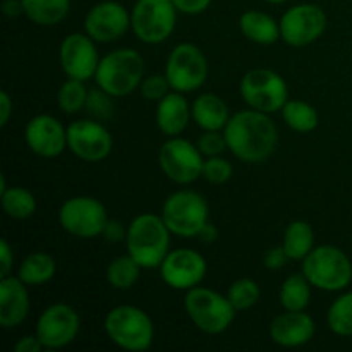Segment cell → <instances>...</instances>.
<instances>
[{
  "instance_id": "40",
  "label": "cell",
  "mask_w": 352,
  "mask_h": 352,
  "mask_svg": "<svg viewBox=\"0 0 352 352\" xmlns=\"http://www.w3.org/2000/svg\"><path fill=\"white\" fill-rule=\"evenodd\" d=\"M291 260V258L287 256V253H285V250L282 246L278 248H272V250H268L267 253H265L263 256V265L268 268V270L275 272V270H280V268L285 267V263Z\"/></svg>"
},
{
  "instance_id": "10",
  "label": "cell",
  "mask_w": 352,
  "mask_h": 352,
  "mask_svg": "<svg viewBox=\"0 0 352 352\" xmlns=\"http://www.w3.org/2000/svg\"><path fill=\"white\" fill-rule=\"evenodd\" d=\"M109 222L105 205L93 196H74L62 203L58 210V223L71 236L79 239H93L102 236Z\"/></svg>"
},
{
  "instance_id": "24",
  "label": "cell",
  "mask_w": 352,
  "mask_h": 352,
  "mask_svg": "<svg viewBox=\"0 0 352 352\" xmlns=\"http://www.w3.org/2000/svg\"><path fill=\"white\" fill-rule=\"evenodd\" d=\"M241 33L258 45H272L280 40V23L261 10H248L239 19Z\"/></svg>"
},
{
  "instance_id": "27",
  "label": "cell",
  "mask_w": 352,
  "mask_h": 352,
  "mask_svg": "<svg viewBox=\"0 0 352 352\" xmlns=\"http://www.w3.org/2000/svg\"><path fill=\"white\" fill-rule=\"evenodd\" d=\"M282 248L294 261H302L315 248V230L305 220H294L285 227Z\"/></svg>"
},
{
  "instance_id": "12",
  "label": "cell",
  "mask_w": 352,
  "mask_h": 352,
  "mask_svg": "<svg viewBox=\"0 0 352 352\" xmlns=\"http://www.w3.org/2000/svg\"><path fill=\"white\" fill-rule=\"evenodd\" d=\"M158 164L165 177L175 184L186 186L201 177L205 157L199 151L198 144L175 136L162 144L158 151Z\"/></svg>"
},
{
  "instance_id": "17",
  "label": "cell",
  "mask_w": 352,
  "mask_h": 352,
  "mask_svg": "<svg viewBox=\"0 0 352 352\" xmlns=\"http://www.w3.org/2000/svg\"><path fill=\"white\" fill-rule=\"evenodd\" d=\"M96 41L89 34L71 33L62 40L58 48V60L67 78L88 81L95 78L100 64Z\"/></svg>"
},
{
  "instance_id": "34",
  "label": "cell",
  "mask_w": 352,
  "mask_h": 352,
  "mask_svg": "<svg viewBox=\"0 0 352 352\" xmlns=\"http://www.w3.org/2000/svg\"><path fill=\"white\" fill-rule=\"evenodd\" d=\"M261 296V289L253 278H239L234 282L227 291L230 305L236 311H248L258 302Z\"/></svg>"
},
{
  "instance_id": "13",
  "label": "cell",
  "mask_w": 352,
  "mask_h": 352,
  "mask_svg": "<svg viewBox=\"0 0 352 352\" xmlns=\"http://www.w3.org/2000/svg\"><path fill=\"white\" fill-rule=\"evenodd\" d=\"M280 40L289 47H306L318 40L327 30L325 10L315 3H299L280 17Z\"/></svg>"
},
{
  "instance_id": "31",
  "label": "cell",
  "mask_w": 352,
  "mask_h": 352,
  "mask_svg": "<svg viewBox=\"0 0 352 352\" xmlns=\"http://www.w3.org/2000/svg\"><path fill=\"white\" fill-rule=\"evenodd\" d=\"M2 206L10 219L26 220L36 212V199L26 188L12 186L2 192Z\"/></svg>"
},
{
  "instance_id": "1",
  "label": "cell",
  "mask_w": 352,
  "mask_h": 352,
  "mask_svg": "<svg viewBox=\"0 0 352 352\" xmlns=\"http://www.w3.org/2000/svg\"><path fill=\"white\" fill-rule=\"evenodd\" d=\"M230 153L246 164H261L274 155L278 143V131L270 113L248 109L230 116L226 129Z\"/></svg>"
},
{
  "instance_id": "44",
  "label": "cell",
  "mask_w": 352,
  "mask_h": 352,
  "mask_svg": "<svg viewBox=\"0 0 352 352\" xmlns=\"http://www.w3.org/2000/svg\"><path fill=\"white\" fill-rule=\"evenodd\" d=\"M0 110H2V113H0V126L6 127L14 110L12 98H10V95L7 91L0 93Z\"/></svg>"
},
{
  "instance_id": "15",
  "label": "cell",
  "mask_w": 352,
  "mask_h": 352,
  "mask_svg": "<svg viewBox=\"0 0 352 352\" xmlns=\"http://www.w3.org/2000/svg\"><path fill=\"white\" fill-rule=\"evenodd\" d=\"M112 134L100 120H74L67 126V148L88 164L105 160L112 151Z\"/></svg>"
},
{
  "instance_id": "28",
  "label": "cell",
  "mask_w": 352,
  "mask_h": 352,
  "mask_svg": "<svg viewBox=\"0 0 352 352\" xmlns=\"http://www.w3.org/2000/svg\"><path fill=\"white\" fill-rule=\"evenodd\" d=\"M311 287L301 274L289 275L280 287V305L285 311H305L311 301Z\"/></svg>"
},
{
  "instance_id": "8",
  "label": "cell",
  "mask_w": 352,
  "mask_h": 352,
  "mask_svg": "<svg viewBox=\"0 0 352 352\" xmlns=\"http://www.w3.org/2000/svg\"><path fill=\"white\" fill-rule=\"evenodd\" d=\"M239 91L250 109L265 113L280 112L289 102L287 82L272 69L248 71L241 79Z\"/></svg>"
},
{
  "instance_id": "3",
  "label": "cell",
  "mask_w": 352,
  "mask_h": 352,
  "mask_svg": "<svg viewBox=\"0 0 352 352\" xmlns=\"http://www.w3.org/2000/svg\"><path fill=\"white\" fill-rule=\"evenodd\" d=\"M144 78V60L134 48H117L100 58L96 69V86L113 98L127 96Z\"/></svg>"
},
{
  "instance_id": "33",
  "label": "cell",
  "mask_w": 352,
  "mask_h": 352,
  "mask_svg": "<svg viewBox=\"0 0 352 352\" xmlns=\"http://www.w3.org/2000/svg\"><path fill=\"white\" fill-rule=\"evenodd\" d=\"M89 89H86L85 81L67 78V81L58 88L57 103L64 113H76L86 107Z\"/></svg>"
},
{
  "instance_id": "45",
  "label": "cell",
  "mask_w": 352,
  "mask_h": 352,
  "mask_svg": "<svg viewBox=\"0 0 352 352\" xmlns=\"http://www.w3.org/2000/svg\"><path fill=\"white\" fill-rule=\"evenodd\" d=\"M196 237H198L203 244H213L217 239H219V230H217V227L213 226V223L206 222Z\"/></svg>"
},
{
  "instance_id": "18",
  "label": "cell",
  "mask_w": 352,
  "mask_h": 352,
  "mask_svg": "<svg viewBox=\"0 0 352 352\" xmlns=\"http://www.w3.org/2000/svg\"><path fill=\"white\" fill-rule=\"evenodd\" d=\"M131 28V12L116 0H103L88 10L85 17L86 34L96 43H110L122 38Z\"/></svg>"
},
{
  "instance_id": "36",
  "label": "cell",
  "mask_w": 352,
  "mask_h": 352,
  "mask_svg": "<svg viewBox=\"0 0 352 352\" xmlns=\"http://www.w3.org/2000/svg\"><path fill=\"white\" fill-rule=\"evenodd\" d=\"M232 164L226 158L219 157H208L203 165V175L210 184H226L230 177H232Z\"/></svg>"
},
{
  "instance_id": "35",
  "label": "cell",
  "mask_w": 352,
  "mask_h": 352,
  "mask_svg": "<svg viewBox=\"0 0 352 352\" xmlns=\"http://www.w3.org/2000/svg\"><path fill=\"white\" fill-rule=\"evenodd\" d=\"M112 98L113 96H110L109 93L103 91L102 88L89 89L85 109L88 110L91 119L100 120V122H102V120H109L110 117L113 116V110H116Z\"/></svg>"
},
{
  "instance_id": "11",
  "label": "cell",
  "mask_w": 352,
  "mask_h": 352,
  "mask_svg": "<svg viewBox=\"0 0 352 352\" xmlns=\"http://www.w3.org/2000/svg\"><path fill=\"white\" fill-rule=\"evenodd\" d=\"M165 76L174 91H196L205 85L208 78V60L199 47L184 41L175 45L174 50L168 54Z\"/></svg>"
},
{
  "instance_id": "32",
  "label": "cell",
  "mask_w": 352,
  "mask_h": 352,
  "mask_svg": "<svg viewBox=\"0 0 352 352\" xmlns=\"http://www.w3.org/2000/svg\"><path fill=\"white\" fill-rule=\"evenodd\" d=\"M327 323L336 336L352 337V291L344 292L330 305Z\"/></svg>"
},
{
  "instance_id": "26",
  "label": "cell",
  "mask_w": 352,
  "mask_h": 352,
  "mask_svg": "<svg viewBox=\"0 0 352 352\" xmlns=\"http://www.w3.org/2000/svg\"><path fill=\"white\" fill-rule=\"evenodd\" d=\"M57 272V263L54 256L45 251H36V253L28 254L17 270V277L28 285V287H38L45 285L55 277Z\"/></svg>"
},
{
  "instance_id": "4",
  "label": "cell",
  "mask_w": 352,
  "mask_h": 352,
  "mask_svg": "<svg viewBox=\"0 0 352 352\" xmlns=\"http://www.w3.org/2000/svg\"><path fill=\"white\" fill-rule=\"evenodd\" d=\"M103 329L107 337L124 351L143 352L150 349L155 339L153 320L138 306L120 305L110 309Z\"/></svg>"
},
{
  "instance_id": "19",
  "label": "cell",
  "mask_w": 352,
  "mask_h": 352,
  "mask_svg": "<svg viewBox=\"0 0 352 352\" xmlns=\"http://www.w3.org/2000/svg\"><path fill=\"white\" fill-rule=\"evenodd\" d=\"M24 141L34 155L41 158H55L67 148V127L54 116H34L24 129Z\"/></svg>"
},
{
  "instance_id": "22",
  "label": "cell",
  "mask_w": 352,
  "mask_h": 352,
  "mask_svg": "<svg viewBox=\"0 0 352 352\" xmlns=\"http://www.w3.org/2000/svg\"><path fill=\"white\" fill-rule=\"evenodd\" d=\"M155 117H157V126L160 133L168 138L181 136L192 117L191 105L186 100L184 93L172 89L158 102Z\"/></svg>"
},
{
  "instance_id": "7",
  "label": "cell",
  "mask_w": 352,
  "mask_h": 352,
  "mask_svg": "<svg viewBox=\"0 0 352 352\" xmlns=\"http://www.w3.org/2000/svg\"><path fill=\"white\" fill-rule=\"evenodd\" d=\"M160 215L172 234L179 237H196L208 222L210 208L199 192L182 189L165 199Z\"/></svg>"
},
{
  "instance_id": "41",
  "label": "cell",
  "mask_w": 352,
  "mask_h": 352,
  "mask_svg": "<svg viewBox=\"0 0 352 352\" xmlns=\"http://www.w3.org/2000/svg\"><path fill=\"white\" fill-rule=\"evenodd\" d=\"M172 3L181 14L196 16V14L205 12L210 3H212V0H172Z\"/></svg>"
},
{
  "instance_id": "16",
  "label": "cell",
  "mask_w": 352,
  "mask_h": 352,
  "mask_svg": "<svg viewBox=\"0 0 352 352\" xmlns=\"http://www.w3.org/2000/svg\"><path fill=\"white\" fill-rule=\"evenodd\" d=\"M208 265L201 253L191 248L168 251L160 265V275L168 287L175 291H189L203 282Z\"/></svg>"
},
{
  "instance_id": "29",
  "label": "cell",
  "mask_w": 352,
  "mask_h": 352,
  "mask_svg": "<svg viewBox=\"0 0 352 352\" xmlns=\"http://www.w3.org/2000/svg\"><path fill=\"white\" fill-rule=\"evenodd\" d=\"M280 112L284 122L292 131H296V133H311V131H315L318 127V112L308 102H302V100H289Z\"/></svg>"
},
{
  "instance_id": "21",
  "label": "cell",
  "mask_w": 352,
  "mask_h": 352,
  "mask_svg": "<svg viewBox=\"0 0 352 352\" xmlns=\"http://www.w3.org/2000/svg\"><path fill=\"white\" fill-rule=\"evenodd\" d=\"M30 313V292L19 277L0 278V325L3 329H16Z\"/></svg>"
},
{
  "instance_id": "38",
  "label": "cell",
  "mask_w": 352,
  "mask_h": 352,
  "mask_svg": "<svg viewBox=\"0 0 352 352\" xmlns=\"http://www.w3.org/2000/svg\"><path fill=\"white\" fill-rule=\"evenodd\" d=\"M198 148L203 153V157H219L223 151L229 150L227 146V140L223 131H205L198 140Z\"/></svg>"
},
{
  "instance_id": "47",
  "label": "cell",
  "mask_w": 352,
  "mask_h": 352,
  "mask_svg": "<svg viewBox=\"0 0 352 352\" xmlns=\"http://www.w3.org/2000/svg\"><path fill=\"white\" fill-rule=\"evenodd\" d=\"M265 2L275 3V6H278V3H285V2H289V0H265Z\"/></svg>"
},
{
  "instance_id": "42",
  "label": "cell",
  "mask_w": 352,
  "mask_h": 352,
  "mask_svg": "<svg viewBox=\"0 0 352 352\" xmlns=\"http://www.w3.org/2000/svg\"><path fill=\"white\" fill-rule=\"evenodd\" d=\"M0 263H2V267H0V278L9 277L14 268V251L7 239L0 241Z\"/></svg>"
},
{
  "instance_id": "2",
  "label": "cell",
  "mask_w": 352,
  "mask_h": 352,
  "mask_svg": "<svg viewBox=\"0 0 352 352\" xmlns=\"http://www.w3.org/2000/svg\"><path fill=\"white\" fill-rule=\"evenodd\" d=\"M170 230L162 215L141 213L127 226V254L143 268H160L170 251Z\"/></svg>"
},
{
  "instance_id": "30",
  "label": "cell",
  "mask_w": 352,
  "mask_h": 352,
  "mask_svg": "<svg viewBox=\"0 0 352 352\" xmlns=\"http://www.w3.org/2000/svg\"><path fill=\"white\" fill-rule=\"evenodd\" d=\"M141 268L143 267H141L131 254L119 256L116 258V260L110 261L109 267H107V282H109L113 289L127 291V289H131L138 280H140Z\"/></svg>"
},
{
  "instance_id": "37",
  "label": "cell",
  "mask_w": 352,
  "mask_h": 352,
  "mask_svg": "<svg viewBox=\"0 0 352 352\" xmlns=\"http://www.w3.org/2000/svg\"><path fill=\"white\" fill-rule=\"evenodd\" d=\"M170 89V82H168L165 74L146 76L140 85L141 95H143V98L150 100V102H160Z\"/></svg>"
},
{
  "instance_id": "23",
  "label": "cell",
  "mask_w": 352,
  "mask_h": 352,
  "mask_svg": "<svg viewBox=\"0 0 352 352\" xmlns=\"http://www.w3.org/2000/svg\"><path fill=\"white\" fill-rule=\"evenodd\" d=\"M192 120L203 131H223L230 119L229 107L220 96L213 93H203L191 105Z\"/></svg>"
},
{
  "instance_id": "14",
  "label": "cell",
  "mask_w": 352,
  "mask_h": 352,
  "mask_svg": "<svg viewBox=\"0 0 352 352\" xmlns=\"http://www.w3.org/2000/svg\"><path fill=\"white\" fill-rule=\"evenodd\" d=\"M81 329V318L72 306L65 302L50 305L36 322V337L43 349H62L74 342Z\"/></svg>"
},
{
  "instance_id": "5",
  "label": "cell",
  "mask_w": 352,
  "mask_h": 352,
  "mask_svg": "<svg viewBox=\"0 0 352 352\" xmlns=\"http://www.w3.org/2000/svg\"><path fill=\"white\" fill-rule=\"evenodd\" d=\"M302 275L320 291L339 292L352 282V263L342 250L323 244L302 260Z\"/></svg>"
},
{
  "instance_id": "9",
  "label": "cell",
  "mask_w": 352,
  "mask_h": 352,
  "mask_svg": "<svg viewBox=\"0 0 352 352\" xmlns=\"http://www.w3.org/2000/svg\"><path fill=\"white\" fill-rule=\"evenodd\" d=\"M177 12L172 0H138L131 10V30L143 43H162L174 33Z\"/></svg>"
},
{
  "instance_id": "25",
  "label": "cell",
  "mask_w": 352,
  "mask_h": 352,
  "mask_svg": "<svg viewBox=\"0 0 352 352\" xmlns=\"http://www.w3.org/2000/svg\"><path fill=\"white\" fill-rule=\"evenodd\" d=\"M24 16L36 26H55L67 17L71 0H21Z\"/></svg>"
},
{
  "instance_id": "46",
  "label": "cell",
  "mask_w": 352,
  "mask_h": 352,
  "mask_svg": "<svg viewBox=\"0 0 352 352\" xmlns=\"http://www.w3.org/2000/svg\"><path fill=\"white\" fill-rule=\"evenodd\" d=\"M2 10L7 17H17L19 14H24L23 2L21 0H6L2 6Z\"/></svg>"
},
{
  "instance_id": "6",
  "label": "cell",
  "mask_w": 352,
  "mask_h": 352,
  "mask_svg": "<svg viewBox=\"0 0 352 352\" xmlns=\"http://www.w3.org/2000/svg\"><path fill=\"white\" fill-rule=\"evenodd\" d=\"M184 309L189 320L201 332L210 333V336H219L226 332L232 325L237 313L227 296H222L213 289L199 287V285L186 292Z\"/></svg>"
},
{
  "instance_id": "43",
  "label": "cell",
  "mask_w": 352,
  "mask_h": 352,
  "mask_svg": "<svg viewBox=\"0 0 352 352\" xmlns=\"http://www.w3.org/2000/svg\"><path fill=\"white\" fill-rule=\"evenodd\" d=\"M41 349H43V346H41L36 333H34V336L21 337V339L14 344V351L16 352H40Z\"/></svg>"
},
{
  "instance_id": "20",
  "label": "cell",
  "mask_w": 352,
  "mask_h": 352,
  "mask_svg": "<svg viewBox=\"0 0 352 352\" xmlns=\"http://www.w3.org/2000/svg\"><path fill=\"white\" fill-rule=\"evenodd\" d=\"M270 339L280 347H301L315 337L316 325L305 311H285L268 327Z\"/></svg>"
},
{
  "instance_id": "39",
  "label": "cell",
  "mask_w": 352,
  "mask_h": 352,
  "mask_svg": "<svg viewBox=\"0 0 352 352\" xmlns=\"http://www.w3.org/2000/svg\"><path fill=\"white\" fill-rule=\"evenodd\" d=\"M102 237L110 244L122 243L127 237V227H124V223H120L119 220L109 219V222H107L105 229L102 232Z\"/></svg>"
}]
</instances>
